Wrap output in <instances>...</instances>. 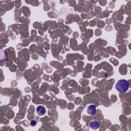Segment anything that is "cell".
<instances>
[{"mask_svg":"<svg viewBox=\"0 0 131 131\" xmlns=\"http://www.w3.org/2000/svg\"><path fill=\"white\" fill-rule=\"evenodd\" d=\"M129 84L127 80L125 79H120L118 81L115 88L117 91L120 93H125L129 89Z\"/></svg>","mask_w":131,"mask_h":131,"instance_id":"cell-1","label":"cell"},{"mask_svg":"<svg viewBox=\"0 0 131 131\" xmlns=\"http://www.w3.org/2000/svg\"><path fill=\"white\" fill-rule=\"evenodd\" d=\"M87 113L91 115H94L96 114V106L94 105H91L88 107Z\"/></svg>","mask_w":131,"mask_h":131,"instance_id":"cell-2","label":"cell"},{"mask_svg":"<svg viewBox=\"0 0 131 131\" xmlns=\"http://www.w3.org/2000/svg\"><path fill=\"white\" fill-rule=\"evenodd\" d=\"M37 112L39 116H43L45 114L46 111V109L43 106H39L37 107Z\"/></svg>","mask_w":131,"mask_h":131,"instance_id":"cell-3","label":"cell"},{"mask_svg":"<svg viewBox=\"0 0 131 131\" xmlns=\"http://www.w3.org/2000/svg\"><path fill=\"white\" fill-rule=\"evenodd\" d=\"M89 126L93 129H97L100 127L101 124L96 121H92L89 124Z\"/></svg>","mask_w":131,"mask_h":131,"instance_id":"cell-4","label":"cell"},{"mask_svg":"<svg viewBox=\"0 0 131 131\" xmlns=\"http://www.w3.org/2000/svg\"><path fill=\"white\" fill-rule=\"evenodd\" d=\"M36 124H37V122L35 120H32L30 122V125L32 126H35V125H36Z\"/></svg>","mask_w":131,"mask_h":131,"instance_id":"cell-5","label":"cell"}]
</instances>
